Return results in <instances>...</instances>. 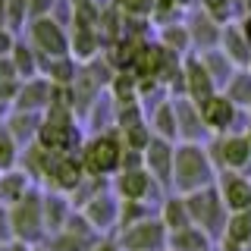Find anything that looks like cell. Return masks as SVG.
Returning a JSON list of instances; mask_svg holds the SVG:
<instances>
[{"label":"cell","instance_id":"cell-1","mask_svg":"<svg viewBox=\"0 0 251 251\" xmlns=\"http://www.w3.org/2000/svg\"><path fill=\"white\" fill-rule=\"evenodd\" d=\"M217 185V167L210 160L204 145L182 141L176 145V160H173V192L176 195H192L201 188Z\"/></svg>","mask_w":251,"mask_h":251},{"label":"cell","instance_id":"cell-2","mask_svg":"<svg viewBox=\"0 0 251 251\" xmlns=\"http://www.w3.org/2000/svg\"><path fill=\"white\" fill-rule=\"evenodd\" d=\"M123 135L116 126H110L104 132H94L91 138H85L82 145V154H78V160H82V167L88 176H100V179H113L116 173L123 170Z\"/></svg>","mask_w":251,"mask_h":251},{"label":"cell","instance_id":"cell-3","mask_svg":"<svg viewBox=\"0 0 251 251\" xmlns=\"http://www.w3.org/2000/svg\"><path fill=\"white\" fill-rule=\"evenodd\" d=\"M10 229L13 242H25L38 248L47 242V223H44V188L35 185L19 204L10 207Z\"/></svg>","mask_w":251,"mask_h":251},{"label":"cell","instance_id":"cell-4","mask_svg":"<svg viewBox=\"0 0 251 251\" xmlns=\"http://www.w3.org/2000/svg\"><path fill=\"white\" fill-rule=\"evenodd\" d=\"M185 204H188V214H192V223H195V226H201V229L207 232L214 242L223 239V229H226V220H229V210H226L223 198H220L217 185L185 195Z\"/></svg>","mask_w":251,"mask_h":251},{"label":"cell","instance_id":"cell-5","mask_svg":"<svg viewBox=\"0 0 251 251\" xmlns=\"http://www.w3.org/2000/svg\"><path fill=\"white\" fill-rule=\"evenodd\" d=\"M207 154L214 160L217 173L220 170H235L248 173L251 170V141L245 132H226V135H210Z\"/></svg>","mask_w":251,"mask_h":251},{"label":"cell","instance_id":"cell-6","mask_svg":"<svg viewBox=\"0 0 251 251\" xmlns=\"http://www.w3.org/2000/svg\"><path fill=\"white\" fill-rule=\"evenodd\" d=\"M38 145H44L47 151L53 154H82V145H85V132L78 120H50L44 116L41 129H38Z\"/></svg>","mask_w":251,"mask_h":251},{"label":"cell","instance_id":"cell-7","mask_svg":"<svg viewBox=\"0 0 251 251\" xmlns=\"http://www.w3.org/2000/svg\"><path fill=\"white\" fill-rule=\"evenodd\" d=\"M110 188L116 192V198L120 201H157L163 198V188L157 185V179L148 173L145 167L138 170H120L113 176V182H110Z\"/></svg>","mask_w":251,"mask_h":251},{"label":"cell","instance_id":"cell-8","mask_svg":"<svg viewBox=\"0 0 251 251\" xmlns=\"http://www.w3.org/2000/svg\"><path fill=\"white\" fill-rule=\"evenodd\" d=\"M88 176L82 167V160H78L75 154H53L50 163H47V173L41 179V188L47 192H63V195H73L78 185H82V179Z\"/></svg>","mask_w":251,"mask_h":251},{"label":"cell","instance_id":"cell-9","mask_svg":"<svg viewBox=\"0 0 251 251\" xmlns=\"http://www.w3.org/2000/svg\"><path fill=\"white\" fill-rule=\"evenodd\" d=\"M120 245L126 251H167V226L160 223V217H148L135 226H126V229L116 232Z\"/></svg>","mask_w":251,"mask_h":251},{"label":"cell","instance_id":"cell-10","mask_svg":"<svg viewBox=\"0 0 251 251\" xmlns=\"http://www.w3.org/2000/svg\"><path fill=\"white\" fill-rule=\"evenodd\" d=\"M31 35V47L38 53H44L47 60L53 57H69V35L63 31V25H57V19H35L28 28Z\"/></svg>","mask_w":251,"mask_h":251},{"label":"cell","instance_id":"cell-11","mask_svg":"<svg viewBox=\"0 0 251 251\" xmlns=\"http://www.w3.org/2000/svg\"><path fill=\"white\" fill-rule=\"evenodd\" d=\"M217 192L223 198L229 214H245L251 207V176L235 170H220L217 173Z\"/></svg>","mask_w":251,"mask_h":251},{"label":"cell","instance_id":"cell-12","mask_svg":"<svg viewBox=\"0 0 251 251\" xmlns=\"http://www.w3.org/2000/svg\"><path fill=\"white\" fill-rule=\"evenodd\" d=\"M201 107V120L204 126L210 129V135H226V132H239L235 129V120L242 116V110L232 104L226 94H214V98H207Z\"/></svg>","mask_w":251,"mask_h":251},{"label":"cell","instance_id":"cell-13","mask_svg":"<svg viewBox=\"0 0 251 251\" xmlns=\"http://www.w3.org/2000/svg\"><path fill=\"white\" fill-rule=\"evenodd\" d=\"M173 160H176V145L167 138H154L145 148V170L157 179L163 192H173Z\"/></svg>","mask_w":251,"mask_h":251},{"label":"cell","instance_id":"cell-14","mask_svg":"<svg viewBox=\"0 0 251 251\" xmlns=\"http://www.w3.org/2000/svg\"><path fill=\"white\" fill-rule=\"evenodd\" d=\"M82 214L88 217V223L94 226V229L104 235V232L120 226V198H116L113 188H107V192H100L98 198H91L88 204H85Z\"/></svg>","mask_w":251,"mask_h":251},{"label":"cell","instance_id":"cell-15","mask_svg":"<svg viewBox=\"0 0 251 251\" xmlns=\"http://www.w3.org/2000/svg\"><path fill=\"white\" fill-rule=\"evenodd\" d=\"M173 104H176V120H179V138L192 141V145L210 141V129L201 120V107L192 98H173Z\"/></svg>","mask_w":251,"mask_h":251},{"label":"cell","instance_id":"cell-16","mask_svg":"<svg viewBox=\"0 0 251 251\" xmlns=\"http://www.w3.org/2000/svg\"><path fill=\"white\" fill-rule=\"evenodd\" d=\"M50 91H53V82H50V78H44V75L25 78L10 110H25V113H47V107H50Z\"/></svg>","mask_w":251,"mask_h":251},{"label":"cell","instance_id":"cell-17","mask_svg":"<svg viewBox=\"0 0 251 251\" xmlns=\"http://www.w3.org/2000/svg\"><path fill=\"white\" fill-rule=\"evenodd\" d=\"M182 75H185V98H192L195 104H204L207 98L217 94V82L210 78L207 66L201 60H188L182 66Z\"/></svg>","mask_w":251,"mask_h":251},{"label":"cell","instance_id":"cell-18","mask_svg":"<svg viewBox=\"0 0 251 251\" xmlns=\"http://www.w3.org/2000/svg\"><path fill=\"white\" fill-rule=\"evenodd\" d=\"M148 126H151L154 138H167L176 145L179 141V120H176V104L173 98L157 100L154 107H148Z\"/></svg>","mask_w":251,"mask_h":251},{"label":"cell","instance_id":"cell-19","mask_svg":"<svg viewBox=\"0 0 251 251\" xmlns=\"http://www.w3.org/2000/svg\"><path fill=\"white\" fill-rule=\"evenodd\" d=\"M35 185H38V182H35V179H31L22 167L3 170V173H0V201H3L6 207H13V204H19Z\"/></svg>","mask_w":251,"mask_h":251},{"label":"cell","instance_id":"cell-20","mask_svg":"<svg viewBox=\"0 0 251 251\" xmlns=\"http://www.w3.org/2000/svg\"><path fill=\"white\" fill-rule=\"evenodd\" d=\"M44 123V113H25V110H10L6 113V132L19 141L22 148L31 145V141H38V129H41Z\"/></svg>","mask_w":251,"mask_h":251},{"label":"cell","instance_id":"cell-21","mask_svg":"<svg viewBox=\"0 0 251 251\" xmlns=\"http://www.w3.org/2000/svg\"><path fill=\"white\" fill-rule=\"evenodd\" d=\"M73 198L63 192H47L44 188V223H47V235L60 232L66 226V220L73 217Z\"/></svg>","mask_w":251,"mask_h":251},{"label":"cell","instance_id":"cell-22","mask_svg":"<svg viewBox=\"0 0 251 251\" xmlns=\"http://www.w3.org/2000/svg\"><path fill=\"white\" fill-rule=\"evenodd\" d=\"M160 223L167 226V232H176L182 226H192V214H188V204H185V195H163L160 198Z\"/></svg>","mask_w":251,"mask_h":251},{"label":"cell","instance_id":"cell-23","mask_svg":"<svg viewBox=\"0 0 251 251\" xmlns=\"http://www.w3.org/2000/svg\"><path fill=\"white\" fill-rule=\"evenodd\" d=\"M210 248H214V239L195 223L170 232V239H167V251H210Z\"/></svg>","mask_w":251,"mask_h":251},{"label":"cell","instance_id":"cell-24","mask_svg":"<svg viewBox=\"0 0 251 251\" xmlns=\"http://www.w3.org/2000/svg\"><path fill=\"white\" fill-rule=\"evenodd\" d=\"M50 157H53V151H47L44 145L31 141V145L22 148V154H19V167L25 170L38 185H41V179H44V173H47V163H50Z\"/></svg>","mask_w":251,"mask_h":251},{"label":"cell","instance_id":"cell-25","mask_svg":"<svg viewBox=\"0 0 251 251\" xmlns=\"http://www.w3.org/2000/svg\"><path fill=\"white\" fill-rule=\"evenodd\" d=\"M98 239L100 235H82V232H73V229H60V232L47 235L44 248L47 251H91Z\"/></svg>","mask_w":251,"mask_h":251},{"label":"cell","instance_id":"cell-26","mask_svg":"<svg viewBox=\"0 0 251 251\" xmlns=\"http://www.w3.org/2000/svg\"><path fill=\"white\" fill-rule=\"evenodd\" d=\"M223 94L239 110H248L251 107V69H239V73H232V78L226 82Z\"/></svg>","mask_w":251,"mask_h":251},{"label":"cell","instance_id":"cell-27","mask_svg":"<svg viewBox=\"0 0 251 251\" xmlns=\"http://www.w3.org/2000/svg\"><path fill=\"white\" fill-rule=\"evenodd\" d=\"M223 53L232 60V66H251V41L242 31H226L223 35Z\"/></svg>","mask_w":251,"mask_h":251},{"label":"cell","instance_id":"cell-28","mask_svg":"<svg viewBox=\"0 0 251 251\" xmlns=\"http://www.w3.org/2000/svg\"><path fill=\"white\" fill-rule=\"evenodd\" d=\"M19 88H22V78H19V73H16L13 60H0V110L13 107Z\"/></svg>","mask_w":251,"mask_h":251},{"label":"cell","instance_id":"cell-29","mask_svg":"<svg viewBox=\"0 0 251 251\" xmlns=\"http://www.w3.org/2000/svg\"><path fill=\"white\" fill-rule=\"evenodd\" d=\"M148 217H157L151 201H120V226H116V232L126 229V226H135Z\"/></svg>","mask_w":251,"mask_h":251},{"label":"cell","instance_id":"cell-30","mask_svg":"<svg viewBox=\"0 0 251 251\" xmlns=\"http://www.w3.org/2000/svg\"><path fill=\"white\" fill-rule=\"evenodd\" d=\"M44 73H47V78H50L53 85H73L78 78V66L69 57H53V60H47Z\"/></svg>","mask_w":251,"mask_h":251},{"label":"cell","instance_id":"cell-31","mask_svg":"<svg viewBox=\"0 0 251 251\" xmlns=\"http://www.w3.org/2000/svg\"><path fill=\"white\" fill-rule=\"evenodd\" d=\"M120 135H123V145L132 148V151H145V148L154 141V132H151V126H148V120L132 123V126H123Z\"/></svg>","mask_w":251,"mask_h":251},{"label":"cell","instance_id":"cell-32","mask_svg":"<svg viewBox=\"0 0 251 251\" xmlns=\"http://www.w3.org/2000/svg\"><path fill=\"white\" fill-rule=\"evenodd\" d=\"M69 50L75 53V57H82V60H91L94 53H98V35H94V28L88 25V22H78V31H75V38L69 41Z\"/></svg>","mask_w":251,"mask_h":251},{"label":"cell","instance_id":"cell-33","mask_svg":"<svg viewBox=\"0 0 251 251\" xmlns=\"http://www.w3.org/2000/svg\"><path fill=\"white\" fill-rule=\"evenodd\" d=\"M10 60H13V66H16V73H19L22 82H25V78H35L38 73H41V66H38V57L28 50V44H16Z\"/></svg>","mask_w":251,"mask_h":251},{"label":"cell","instance_id":"cell-34","mask_svg":"<svg viewBox=\"0 0 251 251\" xmlns=\"http://www.w3.org/2000/svg\"><path fill=\"white\" fill-rule=\"evenodd\" d=\"M201 63L207 66L210 78H214L217 85H223V88H226V82L232 78V60L226 57V53H204Z\"/></svg>","mask_w":251,"mask_h":251},{"label":"cell","instance_id":"cell-35","mask_svg":"<svg viewBox=\"0 0 251 251\" xmlns=\"http://www.w3.org/2000/svg\"><path fill=\"white\" fill-rule=\"evenodd\" d=\"M19 154H22V145L6 132V126H0V173L19 167Z\"/></svg>","mask_w":251,"mask_h":251},{"label":"cell","instance_id":"cell-36","mask_svg":"<svg viewBox=\"0 0 251 251\" xmlns=\"http://www.w3.org/2000/svg\"><path fill=\"white\" fill-rule=\"evenodd\" d=\"M188 31L185 28H179V25H170L167 31H163V47H167V50H173V53H179V50H185L188 47Z\"/></svg>","mask_w":251,"mask_h":251},{"label":"cell","instance_id":"cell-37","mask_svg":"<svg viewBox=\"0 0 251 251\" xmlns=\"http://www.w3.org/2000/svg\"><path fill=\"white\" fill-rule=\"evenodd\" d=\"M120 3L129 16H145V13L154 10V0H120Z\"/></svg>","mask_w":251,"mask_h":251},{"label":"cell","instance_id":"cell-38","mask_svg":"<svg viewBox=\"0 0 251 251\" xmlns=\"http://www.w3.org/2000/svg\"><path fill=\"white\" fill-rule=\"evenodd\" d=\"M0 242H13V229H10V207L0 201Z\"/></svg>","mask_w":251,"mask_h":251},{"label":"cell","instance_id":"cell-39","mask_svg":"<svg viewBox=\"0 0 251 251\" xmlns=\"http://www.w3.org/2000/svg\"><path fill=\"white\" fill-rule=\"evenodd\" d=\"M53 6V0H28V16L31 19H44V13Z\"/></svg>","mask_w":251,"mask_h":251},{"label":"cell","instance_id":"cell-40","mask_svg":"<svg viewBox=\"0 0 251 251\" xmlns=\"http://www.w3.org/2000/svg\"><path fill=\"white\" fill-rule=\"evenodd\" d=\"M13 47H16L13 35H10L6 28H0V60H10V57H13Z\"/></svg>","mask_w":251,"mask_h":251},{"label":"cell","instance_id":"cell-41","mask_svg":"<svg viewBox=\"0 0 251 251\" xmlns=\"http://www.w3.org/2000/svg\"><path fill=\"white\" fill-rule=\"evenodd\" d=\"M91 251H126L123 245H120V239H110V235H100L98 242H94V248Z\"/></svg>","mask_w":251,"mask_h":251},{"label":"cell","instance_id":"cell-42","mask_svg":"<svg viewBox=\"0 0 251 251\" xmlns=\"http://www.w3.org/2000/svg\"><path fill=\"white\" fill-rule=\"evenodd\" d=\"M6 251H35V248L25 245V242H6Z\"/></svg>","mask_w":251,"mask_h":251},{"label":"cell","instance_id":"cell-43","mask_svg":"<svg viewBox=\"0 0 251 251\" xmlns=\"http://www.w3.org/2000/svg\"><path fill=\"white\" fill-rule=\"evenodd\" d=\"M3 22H6V0H0V28H3Z\"/></svg>","mask_w":251,"mask_h":251},{"label":"cell","instance_id":"cell-44","mask_svg":"<svg viewBox=\"0 0 251 251\" xmlns=\"http://www.w3.org/2000/svg\"><path fill=\"white\" fill-rule=\"evenodd\" d=\"M245 135H248V141H251V116H248V123H245Z\"/></svg>","mask_w":251,"mask_h":251},{"label":"cell","instance_id":"cell-45","mask_svg":"<svg viewBox=\"0 0 251 251\" xmlns=\"http://www.w3.org/2000/svg\"><path fill=\"white\" fill-rule=\"evenodd\" d=\"M35 251H47V248H44V245H38V248H35Z\"/></svg>","mask_w":251,"mask_h":251},{"label":"cell","instance_id":"cell-46","mask_svg":"<svg viewBox=\"0 0 251 251\" xmlns=\"http://www.w3.org/2000/svg\"><path fill=\"white\" fill-rule=\"evenodd\" d=\"M0 251H6V245H3V242H0Z\"/></svg>","mask_w":251,"mask_h":251},{"label":"cell","instance_id":"cell-47","mask_svg":"<svg viewBox=\"0 0 251 251\" xmlns=\"http://www.w3.org/2000/svg\"><path fill=\"white\" fill-rule=\"evenodd\" d=\"M0 116H3V110H0ZM0 126H3V120H0Z\"/></svg>","mask_w":251,"mask_h":251},{"label":"cell","instance_id":"cell-48","mask_svg":"<svg viewBox=\"0 0 251 251\" xmlns=\"http://www.w3.org/2000/svg\"><path fill=\"white\" fill-rule=\"evenodd\" d=\"M248 113H251V107H248Z\"/></svg>","mask_w":251,"mask_h":251},{"label":"cell","instance_id":"cell-49","mask_svg":"<svg viewBox=\"0 0 251 251\" xmlns=\"http://www.w3.org/2000/svg\"><path fill=\"white\" fill-rule=\"evenodd\" d=\"M248 251H251V245H248Z\"/></svg>","mask_w":251,"mask_h":251},{"label":"cell","instance_id":"cell-50","mask_svg":"<svg viewBox=\"0 0 251 251\" xmlns=\"http://www.w3.org/2000/svg\"><path fill=\"white\" fill-rule=\"evenodd\" d=\"M248 69H251V66H248Z\"/></svg>","mask_w":251,"mask_h":251}]
</instances>
